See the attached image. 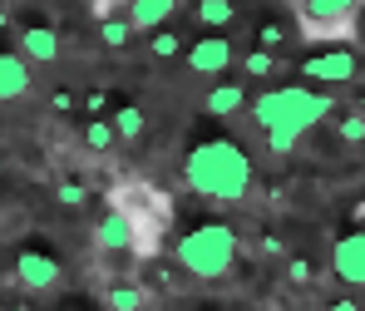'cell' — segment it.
<instances>
[{
  "instance_id": "cell-1",
  "label": "cell",
  "mask_w": 365,
  "mask_h": 311,
  "mask_svg": "<svg viewBox=\"0 0 365 311\" xmlns=\"http://www.w3.org/2000/svg\"><path fill=\"white\" fill-rule=\"evenodd\" d=\"M182 178L197 198L212 203H242L252 193V158L242 153V143L232 138H202L187 148L182 158Z\"/></svg>"
},
{
  "instance_id": "cell-2",
  "label": "cell",
  "mask_w": 365,
  "mask_h": 311,
  "mask_svg": "<svg viewBox=\"0 0 365 311\" xmlns=\"http://www.w3.org/2000/svg\"><path fill=\"white\" fill-rule=\"evenodd\" d=\"M336 99L321 94V89H302V84H287V89H267L257 94L252 104V119L262 128H282V133H297L302 138L306 128H316L321 119H331Z\"/></svg>"
},
{
  "instance_id": "cell-3",
  "label": "cell",
  "mask_w": 365,
  "mask_h": 311,
  "mask_svg": "<svg viewBox=\"0 0 365 311\" xmlns=\"http://www.w3.org/2000/svg\"><path fill=\"white\" fill-rule=\"evenodd\" d=\"M237 262V233L227 223H197L192 233L178 238V267L197 282H217L227 277Z\"/></svg>"
},
{
  "instance_id": "cell-4",
  "label": "cell",
  "mask_w": 365,
  "mask_h": 311,
  "mask_svg": "<svg viewBox=\"0 0 365 311\" xmlns=\"http://www.w3.org/2000/svg\"><path fill=\"white\" fill-rule=\"evenodd\" d=\"M361 10H365V0H302L297 30H302V40H331V45H341V40L356 35Z\"/></svg>"
},
{
  "instance_id": "cell-5",
  "label": "cell",
  "mask_w": 365,
  "mask_h": 311,
  "mask_svg": "<svg viewBox=\"0 0 365 311\" xmlns=\"http://www.w3.org/2000/svg\"><path fill=\"white\" fill-rule=\"evenodd\" d=\"M331 272L346 287H365V203L356 208V233L336 238V248H331Z\"/></svg>"
},
{
  "instance_id": "cell-6",
  "label": "cell",
  "mask_w": 365,
  "mask_h": 311,
  "mask_svg": "<svg viewBox=\"0 0 365 311\" xmlns=\"http://www.w3.org/2000/svg\"><path fill=\"white\" fill-rule=\"evenodd\" d=\"M94 243H99L104 252H148L143 228H138V218H133L128 208H114V213H104V218H99Z\"/></svg>"
},
{
  "instance_id": "cell-7",
  "label": "cell",
  "mask_w": 365,
  "mask_h": 311,
  "mask_svg": "<svg viewBox=\"0 0 365 311\" xmlns=\"http://www.w3.org/2000/svg\"><path fill=\"white\" fill-rule=\"evenodd\" d=\"M356 69H361V60H356L351 50L331 45V50H321V55L302 60V79H311V84H351Z\"/></svg>"
},
{
  "instance_id": "cell-8",
  "label": "cell",
  "mask_w": 365,
  "mask_h": 311,
  "mask_svg": "<svg viewBox=\"0 0 365 311\" xmlns=\"http://www.w3.org/2000/svg\"><path fill=\"white\" fill-rule=\"evenodd\" d=\"M237 60V50H232V40L227 35H202V40H192L187 45V69L192 74H207V79H217V74H227Z\"/></svg>"
},
{
  "instance_id": "cell-9",
  "label": "cell",
  "mask_w": 365,
  "mask_h": 311,
  "mask_svg": "<svg viewBox=\"0 0 365 311\" xmlns=\"http://www.w3.org/2000/svg\"><path fill=\"white\" fill-rule=\"evenodd\" d=\"M15 277H20V287H25V292H55L64 272H60V262H55L50 252L25 248L20 257H15Z\"/></svg>"
},
{
  "instance_id": "cell-10",
  "label": "cell",
  "mask_w": 365,
  "mask_h": 311,
  "mask_svg": "<svg viewBox=\"0 0 365 311\" xmlns=\"http://www.w3.org/2000/svg\"><path fill=\"white\" fill-rule=\"evenodd\" d=\"M30 89H35L30 60H25V55H5V50H0V104H10V99H25Z\"/></svg>"
},
{
  "instance_id": "cell-11",
  "label": "cell",
  "mask_w": 365,
  "mask_h": 311,
  "mask_svg": "<svg viewBox=\"0 0 365 311\" xmlns=\"http://www.w3.org/2000/svg\"><path fill=\"white\" fill-rule=\"evenodd\" d=\"M20 50H25L30 64H55L60 60V35L50 25H25L20 30Z\"/></svg>"
},
{
  "instance_id": "cell-12",
  "label": "cell",
  "mask_w": 365,
  "mask_h": 311,
  "mask_svg": "<svg viewBox=\"0 0 365 311\" xmlns=\"http://www.w3.org/2000/svg\"><path fill=\"white\" fill-rule=\"evenodd\" d=\"M178 5L182 0H128V20H133V30H163Z\"/></svg>"
},
{
  "instance_id": "cell-13",
  "label": "cell",
  "mask_w": 365,
  "mask_h": 311,
  "mask_svg": "<svg viewBox=\"0 0 365 311\" xmlns=\"http://www.w3.org/2000/svg\"><path fill=\"white\" fill-rule=\"evenodd\" d=\"M242 104H247V89H242V84H217V89H207L202 114H212V119H232Z\"/></svg>"
},
{
  "instance_id": "cell-14",
  "label": "cell",
  "mask_w": 365,
  "mask_h": 311,
  "mask_svg": "<svg viewBox=\"0 0 365 311\" xmlns=\"http://www.w3.org/2000/svg\"><path fill=\"white\" fill-rule=\"evenodd\" d=\"M104 307L109 311H143L148 307V292H143L138 282H114V287L104 292Z\"/></svg>"
},
{
  "instance_id": "cell-15",
  "label": "cell",
  "mask_w": 365,
  "mask_h": 311,
  "mask_svg": "<svg viewBox=\"0 0 365 311\" xmlns=\"http://www.w3.org/2000/svg\"><path fill=\"white\" fill-rule=\"evenodd\" d=\"M192 15H197L202 30H227V25L237 20V5H232V0H197Z\"/></svg>"
},
{
  "instance_id": "cell-16",
  "label": "cell",
  "mask_w": 365,
  "mask_h": 311,
  "mask_svg": "<svg viewBox=\"0 0 365 311\" xmlns=\"http://www.w3.org/2000/svg\"><path fill=\"white\" fill-rule=\"evenodd\" d=\"M257 45H262V50H272V55H277V50H287V45H292V25H282V20L257 25Z\"/></svg>"
},
{
  "instance_id": "cell-17",
  "label": "cell",
  "mask_w": 365,
  "mask_h": 311,
  "mask_svg": "<svg viewBox=\"0 0 365 311\" xmlns=\"http://www.w3.org/2000/svg\"><path fill=\"white\" fill-rule=\"evenodd\" d=\"M242 74H247V79H272V74H277V55L257 45L252 55H242Z\"/></svg>"
},
{
  "instance_id": "cell-18",
  "label": "cell",
  "mask_w": 365,
  "mask_h": 311,
  "mask_svg": "<svg viewBox=\"0 0 365 311\" xmlns=\"http://www.w3.org/2000/svg\"><path fill=\"white\" fill-rule=\"evenodd\" d=\"M148 55H153V60H173V55H182V35L178 30H153Z\"/></svg>"
},
{
  "instance_id": "cell-19",
  "label": "cell",
  "mask_w": 365,
  "mask_h": 311,
  "mask_svg": "<svg viewBox=\"0 0 365 311\" xmlns=\"http://www.w3.org/2000/svg\"><path fill=\"white\" fill-rule=\"evenodd\" d=\"M143 124H148V119H143V109H138V104L114 109V128H119V138H138V133H143Z\"/></svg>"
},
{
  "instance_id": "cell-20",
  "label": "cell",
  "mask_w": 365,
  "mask_h": 311,
  "mask_svg": "<svg viewBox=\"0 0 365 311\" xmlns=\"http://www.w3.org/2000/svg\"><path fill=\"white\" fill-rule=\"evenodd\" d=\"M99 35H104L109 50H123V45L133 40V20H114V15H109V20H99Z\"/></svg>"
},
{
  "instance_id": "cell-21",
  "label": "cell",
  "mask_w": 365,
  "mask_h": 311,
  "mask_svg": "<svg viewBox=\"0 0 365 311\" xmlns=\"http://www.w3.org/2000/svg\"><path fill=\"white\" fill-rule=\"evenodd\" d=\"M84 143H89V148H114V143H119L114 119H94V124L84 128Z\"/></svg>"
},
{
  "instance_id": "cell-22",
  "label": "cell",
  "mask_w": 365,
  "mask_h": 311,
  "mask_svg": "<svg viewBox=\"0 0 365 311\" xmlns=\"http://www.w3.org/2000/svg\"><path fill=\"white\" fill-rule=\"evenodd\" d=\"M336 138H341V143H365V114H346V119L336 124Z\"/></svg>"
},
{
  "instance_id": "cell-23",
  "label": "cell",
  "mask_w": 365,
  "mask_h": 311,
  "mask_svg": "<svg viewBox=\"0 0 365 311\" xmlns=\"http://www.w3.org/2000/svg\"><path fill=\"white\" fill-rule=\"evenodd\" d=\"M55 198H60L64 208H84V198H89V193H84V183H74V178H64V183L55 188Z\"/></svg>"
},
{
  "instance_id": "cell-24",
  "label": "cell",
  "mask_w": 365,
  "mask_h": 311,
  "mask_svg": "<svg viewBox=\"0 0 365 311\" xmlns=\"http://www.w3.org/2000/svg\"><path fill=\"white\" fill-rule=\"evenodd\" d=\"M262 133H267L272 153H292V143H297V133H282V128H262Z\"/></svg>"
},
{
  "instance_id": "cell-25",
  "label": "cell",
  "mask_w": 365,
  "mask_h": 311,
  "mask_svg": "<svg viewBox=\"0 0 365 311\" xmlns=\"http://www.w3.org/2000/svg\"><path fill=\"white\" fill-rule=\"evenodd\" d=\"M287 277H292V282H311V277H316V267H311V262H306V257H292V262H287Z\"/></svg>"
},
{
  "instance_id": "cell-26",
  "label": "cell",
  "mask_w": 365,
  "mask_h": 311,
  "mask_svg": "<svg viewBox=\"0 0 365 311\" xmlns=\"http://www.w3.org/2000/svg\"><path fill=\"white\" fill-rule=\"evenodd\" d=\"M50 109H55V114H69V109H74V94H69V89L50 94Z\"/></svg>"
},
{
  "instance_id": "cell-27",
  "label": "cell",
  "mask_w": 365,
  "mask_h": 311,
  "mask_svg": "<svg viewBox=\"0 0 365 311\" xmlns=\"http://www.w3.org/2000/svg\"><path fill=\"white\" fill-rule=\"evenodd\" d=\"M104 104H109V99H104V89H94V94H84V109H89V114H94V119H99V114H104Z\"/></svg>"
},
{
  "instance_id": "cell-28",
  "label": "cell",
  "mask_w": 365,
  "mask_h": 311,
  "mask_svg": "<svg viewBox=\"0 0 365 311\" xmlns=\"http://www.w3.org/2000/svg\"><path fill=\"white\" fill-rule=\"evenodd\" d=\"M257 252H262V257H282V238H272V233H267V238L257 243Z\"/></svg>"
},
{
  "instance_id": "cell-29",
  "label": "cell",
  "mask_w": 365,
  "mask_h": 311,
  "mask_svg": "<svg viewBox=\"0 0 365 311\" xmlns=\"http://www.w3.org/2000/svg\"><path fill=\"white\" fill-rule=\"evenodd\" d=\"M326 311H361V307H356L351 297H336V302H331V307H326Z\"/></svg>"
},
{
  "instance_id": "cell-30",
  "label": "cell",
  "mask_w": 365,
  "mask_h": 311,
  "mask_svg": "<svg viewBox=\"0 0 365 311\" xmlns=\"http://www.w3.org/2000/svg\"><path fill=\"white\" fill-rule=\"evenodd\" d=\"M5 30H10V15H5V5H0V35H5Z\"/></svg>"
},
{
  "instance_id": "cell-31",
  "label": "cell",
  "mask_w": 365,
  "mask_h": 311,
  "mask_svg": "<svg viewBox=\"0 0 365 311\" xmlns=\"http://www.w3.org/2000/svg\"><path fill=\"white\" fill-rule=\"evenodd\" d=\"M356 114H365V94H361V99H356Z\"/></svg>"
},
{
  "instance_id": "cell-32",
  "label": "cell",
  "mask_w": 365,
  "mask_h": 311,
  "mask_svg": "<svg viewBox=\"0 0 365 311\" xmlns=\"http://www.w3.org/2000/svg\"><path fill=\"white\" fill-rule=\"evenodd\" d=\"M0 311H30V307H0Z\"/></svg>"
},
{
  "instance_id": "cell-33",
  "label": "cell",
  "mask_w": 365,
  "mask_h": 311,
  "mask_svg": "<svg viewBox=\"0 0 365 311\" xmlns=\"http://www.w3.org/2000/svg\"><path fill=\"white\" fill-rule=\"evenodd\" d=\"M0 168H5V158H0Z\"/></svg>"
}]
</instances>
